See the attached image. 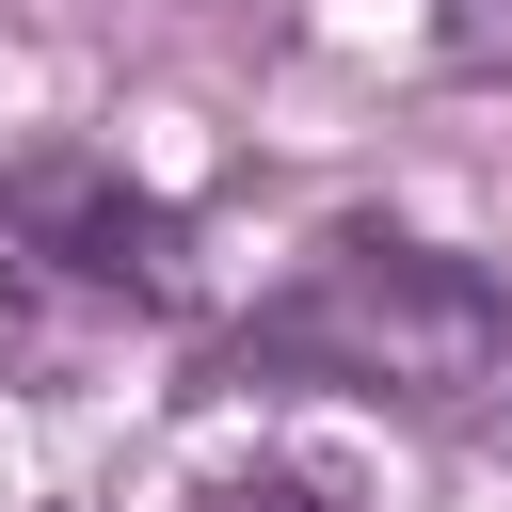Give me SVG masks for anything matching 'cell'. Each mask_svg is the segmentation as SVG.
<instances>
[{
    "mask_svg": "<svg viewBox=\"0 0 512 512\" xmlns=\"http://www.w3.org/2000/svg\"><path fill=\"white\" fill-rule=\"evenodd\" d=\"M224 400H384V416H496L512 400V256H464L432 224L336 208L208 352Z\"/></svg>",
    "mask_w": 512,
    "mask_h": 512,
    "instance_id": "6da1fadb",
    "label": "cell"
},
{
    "mask_svg": "<svg viewBox=\"0 0 512 512\" xmlns=\"http://www.w3.org/2000/svg\"><path fill=\"white\" fill-rule=\"evenodd\" d=\"M192 512H352L320 464H224V480H192Z\"/></svg>",
    "mask_w": 512,
    "mask_h": 512,
    "instance_id": "3957f363",
    "label": "cell"
},
{
    "mask_svg": "<svg viewBox=\"0 0 512 512\" xmlns=\"http://www.w3.org/2000/svg\"><path fill=\"white\" fill-rule=\"evenodd\" d=\"M0 272L80 288V304H160L176 288V208L128 192V160H96V144H32L0 176Z\"/></svg>",
    "mask_w": 512,
    "mask_h": 512,
    "instance_id": "7a4b0ae2",
    "label": "cell"
}]
</instances>
